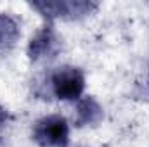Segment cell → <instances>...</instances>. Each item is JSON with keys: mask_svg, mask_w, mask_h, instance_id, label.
<instances>
[{"mask_svg": "<svg viewBox=\"0 0 149 147\" xmlns=\"http://www.w3.org/2000/svg\"><path fill=\"white\" fill-rule=\"evenodd\" d=\"M33 7L40 10L47 19H56V17H68L76 19L90 14L94 9H97V3L92 2H35Z\"/></svg>", "mask_w": 149, "mask_h": 147, "instance_id": "3957f363", "label": "cell"}, {"mask_svg": "<svg viewBox=\"0 0 149 147\" xmlns=\"http://www.w3.org/2000/svg\"><path fill=\"white\" fill-rule=\"evenodd\" d=\"M59 38L56 35V30L52 24L43 26L37 35L30 40L28 43V57L31 61H45V59H54L56 54L59 52Z\"/></svg>", "mask_w": 149, "mask_h": 147, "instance_id": "277c9868", "label": "cell"}, {"mask_svg": "<svg viewBox=\"0 0 149 147\" xmlns=\"http://www.w3.org/2000/svg\"><path fill=\"white\" fill-rule=\"evenodd\" d=\"M31 139L40 147H68L70 125L61 114H49L40 118L33 125Z\"/></svg>", "mask_w": 149, "mask_h": 147, "instance_id": "6da1fadb", "label": "cell"}, {"mask_svg": "<svg viewBox=\"0 0 149 147\" xmlns=\"http://www.w3.org/2000/svg\"><path fill=\"white\" fill-rule=\"evenodd\" d=\"M102 118H104L102 107L94 97H85L78 101L76 118H74L76 126H95L97 123H101Z\"/></svg>", "mask_w": 149, "mask_h": 147, "instance_id": "5b68a950", "label": "cell"}, {"mask_svg": "<svg viewBox=\"0 0 149 147\" xmlns=\"http://www.w3.org/2000/svg\"><path fill=\"white\" fill-rule=\"evenodd\" d=\"M50 90L59 101H80L85 90V74L80 68L63 66L49 78Z\"/></svg>", "mask_w": 149, "mask_h": 147, "instance_id": "7a4b0ae2", "label": "cell"}, {"mask_svg": "<svg viewBox=\"0 0 149 147\" xmlns=\"http://www.w3.org/2000/svg\"><path fill=\"white\" fill-rule=\"evenodd\" d=\"M5 123H7V112H5V109L0 106V133H2V130H3V126H5Z\"/></svg>", "mask_w": 149, "mask_h": 147, "instance_id": "52a82bcc", "label": "cell"}, {"mask_svg": "<svg viewBox=\"0 0 149 147\" xmlns=\"http://www.w3.org/2000/svg\"><path fill=\"white\" fill-rule=\"evenodd\" d=\"M19 37L21 30L17 21L9 14H0V50L10 49Z\"/></svg>", "mask_w": 149, "mask_h": 147, "instance_id": "8992f818", "label": "cell"}]
</instances>
